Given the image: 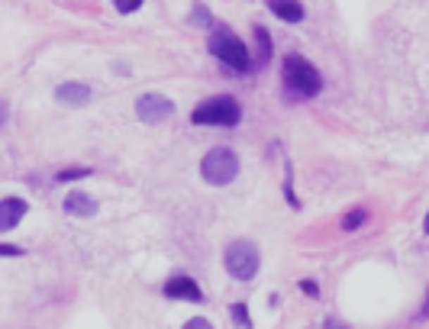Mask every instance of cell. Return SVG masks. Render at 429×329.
Segmentation results:
<instances>
[{"instance_id":"cell-1","label":"cell","mask_w":429,"mask_h":329,"mask_svg":"<svg viewBox=\"0 0 429 329\" xmlns=\"http://www.w3.org/2000/svg\"><path fill=\"white\" fill-rule=\"evenodd\" d=\"M281 77H284V91L294 94V97H316L323 87L320 71L310 65L300 55H287L281 65Z\"/></svg>"},{"instance_id":"cell-2","label":"cell","mask_w":429,"mask_h":329,"mask_svg":"<svg viewBox=\"0 0 429 329\" xmlns=\"http://www.w3.org/2000/svg\"><path fill=\"white\" fill-rule=\"evenodd\" d=\"M207 46H210V52L223 61V65H230V68H236V71H249V68H252L249 49H245V42L232 30H216L213 36H210Z\"/></svg>"},{"instance_id":"cell-3","label":"cell","mask_w":429,"mask_h":329,"mask_svg":"<svg viewBox=\"0 0 429 329\" xmlns=\"http://www.w3.org/2000/svg\"><path fill=\"white\" fill-rule=\"evenodd\" d=\"M200 175H204V181L213 184V187H223V184H232L239 175V159L232 149L220 146L213 149V152H207V159L200 161Z\"/></svg>"},{"instance_id":"cell-4","label":"cell","mask_w":429,"mask_h":329,"mask_svg":"<svg viewBox=\"0 0 429 329\" xmlns=\"http://www.w3.org/2000/svg\"><path fill=\"white\" fill-rule=\"evenodd\" d=\"M191 120L197 126H236L242 120V107H239L232 97H213L207 104L194 107Z\"/></svg>"},{"instance_id":"cell-5","label":"cell","mask_w":429,"mask_h":329,"mask_svg":"<svg viewBox=\"0 0 429 329\" xmlns=\"http://www.w3.org/2000/svg\"><path fill=\"white\" fill-rule=\"evenodd\" d=\"M261 268V255L255 242H245V239H236V242L226 249V271H230L236 281H252Z\"/></svg>"},{"instance_id":"cell-6","label":"cell","mask_w":429,"mask_h":329,"mask_svg":"<svg viewBox=\"0 0 429 329\" xmlns=\"http://www.w3.org/2000/svg\"><path fill=\"white\" fill-rule=\"evenodd\" d=\"M136 113H139V120H146V123H161L175 113V104L165 94H142L136 100Z\"/></svg>"},{"instance_id":"cell-7","label":"cell","mask_w":429,"mask_h":329,"mask_svg":"<svg viewBox=\"0 0 429 329\" xmlns=\"http://www.w3.org/2000/svg\"><path fill=\"white\" fill-rule=\"evenodd\" d=\"M26 200L23 197H7V200H0V232H7L13 230L16 223L26 216Z\"/></svg>"},{"instance_id":"cell-8","label":"cell","mask_w":429,"mask_h":329,"mask_svg":"<svg viewBox=\"0 0 429 329\" xmlns=\"http://www.w3.org/2000/svg\"><path fill=\"white\" fill-rule=\"evenodd\" d=\"M165 297H171V300H200L204 294H200V287L187 275H175L168 284H165Z\"/></svg>"},{"instance_id":"cell-9","label":"cell","mask_w":429,"mask_h":329,"mask_svg":"<svg viewBox=\"0 0 429 329\" xmlns=\"http://www.w3.org/2000/svg\"><path fill=\"white\" fill-rule=\"evenodd\" d=\"M55 97H58V104H68V107H85L87 100H91V87L71 81V85H58Z\"/></svg>"},{"instance_id":"cell-10","label":"cell","mask_w":429,"mask_h":329,"mask_svg":"<svg viewBox=\"0 0 429 329\" xmlns=\"http://www.w3.org/2000/svg\"><path fill=\"white\" fill-rule=\"evenodd\" d=\"M65 213L87 220V216L97 213V200H94L91 194H81V191H77V194H68V197H65Z\"/></svg>"},{"instance_id":"cell-11","label":"cell","mask_w":429,"mask_h":329,"mask_svg":"<svg viewBox=\"0 0 429 329\" xmlns=\"http://www.w3.org/2000/svg\"><path fill=\"white\" fill-rule=\"evenodd\" d=\"M268 7L275 10V16H281L284 23H300V20H304L300 0H268Z\"/></svg>"},{"instance_id":"cell-12","label":"cell","mask_w":429,"mask_h":329,"mask_svg":"<svg viewBox=\"0 0 429 329\" xmlns=\"http://www.w3.org/2000/svg\"><path fill=\"white\" fill-rule=\"evenodd\" d=\"M255 39H259V61H268L271 58V39H268V30H255Z\"/></svg>"},{"instance_id":"cell-13","label":"cell","mask_w":429,"mask_h":329,"mask_svg":"<svg viewBox=\"0 0 429 329\" xmlns=\"http://www.w3.org/2000/svg\"><path fill=\"white\" fill-rule=\"evenodd\" d=\"M365 216H368L365 210H355V213H349V216H345V220H342V230H359Z\"/></svg>"},{"instance_id":"cell-14","label":"cell","mask_w":429,"mask_h":329,"mask_svg":"<svg viewBox=\"0 0 429 329\" xmlns=\"http://www.w3.org/2000/svg\"><path fill=\"white\" fill-rule=\"evenodd\" d=\"M91 175V168H65L58 171V181H75V178H87Z\"/></svg>"},{"instance_id":"cell-15","label":"cell","mask_w":429,"mask_h":329,"mask_svg":"<svg viewBox=\"0 0 429 329\" xmlns=\"http://www.w3.org/2000/svg\"><path fill=\"white\" fill-rule=\"evenodd\" d=\"M113 4L120 13H136V10L142 7V0H113Z\"/></svg>"},{"instance_id":"cell-16","label":"cell","mask_w":429,"mask_h":329,"mask_svg":"<svg viewBox=\"0 0 429 329\" xmlns=\"http://www.w3.org/2000/svg\"><path fill=\"white\" fill-rule=\"evenodd\" d=\"M232 320H236L239 326H249V310H245L242 304H236L232 306Z\"/></svg>"},{"instance_id":"cell-17","label":"cell","mask_w":429,"mask_h":329,"mask_svg":"<svg viewBox=\"0 0 429 329\" xmlns=\"http://www.w3.org/2000/svg\"><path fill=\"white\" fill-rule=\"evenodd\" d=\"M194 23H200V26L213 23V20H210V13H207V7H194Z\"/></svg>"},{"instance_id":"cell-18","label":"cell","mask_w":429,"mask_h":329,"mask_svg":"<svg viewBox=\"0 0 429 329\" xmlns=\"http://www.w3.org/2000/svg\"><path fill=\"white\" fill-rule=\"evenodd\" d=\"M0 255H23V249H16V245H0Z\"/></svg>"},{"instance_id":"cell-19","label":"cell","mask_w":429,"mask_h":329,"mask_svg":"<svg viewBox=\"0 0 429 329\" xmlns=\"http://www.w3.org/2000/svg\"><path fill=\"white\" fill-rule=\"evenodd\" d=\"M187 326H191V329H207L210 323H207V320H191V323H187Z\"/></svg>"},{"instance_id":"cell-20","label":"cell","mask_w":429,"mask_h":329,"mask_svg":"<svg viewBox=\"0 0 429 329\" xmlns=\"http://www.w3.org/2000/svg\"><path fill=\"white\" fill-rule=\"evenodd\" d=\"M4 120H7V104L0 100V126H4Z\"/></svg>"},{"instance_id":"cell-21","label":"cell","mask_w":429,"mask_h":329,"mask_svg":"<svg viewBox=\"0 0 429 329\" xmlns=\"http://www.w3.org/2000/svg\"><path fill=\"white\" fill-rule=\"evenodd\" d=\"M420 316H429V294H426V304H423V314Z\"/></svg>"},{"instance_id":"cell-22","label":"cell","mask_w":429,"mask_h":329,"mask_svg":"<svg viewBox=\"0 0 429 329\" xmlns=\"http://www.w3.org/2000/svg\"><path fill=\"white\" fill-rule=\"evenodd\" d=\"M423 226H426V232H429V213H426V220H423Z\"/></svg>"}]
</instances>
